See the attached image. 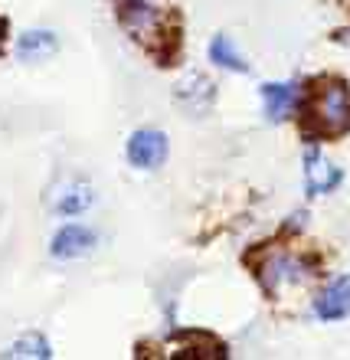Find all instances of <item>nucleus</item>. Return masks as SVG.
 Listing matches in <instances>:
<instances>
[{"instance_id":"nucleus-1","label":"nucleus","mask_w":350,"mask_h":360,"mask_svg":"<svg viewBox=\"0 0 350 360\" xmlns=\"http://www.w3.org/2000/svg\"><path fill=\"white\" fill-rule=\"evenodd\" d=\"M115 20L124 30V37L157 66H174L180 53V20L177 13L157 7L151 0H112Z\"/></svg>"},{"instance_id":"nucleus-2","label":"nucleus","mask_w":350,"mask_h":360,"mask_svg":"<svg viewBox=\"0 0 350 360\" xmlns=\"http://www.w3.org/2000/svg\"><path fill=\"white\" fill-rule=\"evenodd\" d=\"M304 141H334L350 131V89L337 76H318L298 98Z\"/></svg>"},{"instance_id":"nucleus-3","label":"nucleus","mask_w":350,"mask_h":360,"mask_svg":"<svg viewBox=\"0 0 350 360\" xmlns=\"http://www.w3.org/2000/svg\"><path fill=\"white\" fill-rule=\"evenodd\" d=\"M246 266L252 269L265 295H278L288 285H308L321 272L318 256L304 252V249L285 246V243H259L246 256Z\"/></svg>"},{"instance_id":"nucleus-4","label":"nucleus","mask_w":350,"mask_h":360,"mask_svg":"<svg viewBox=\"0 0 350 360\" xmlns=\"http://www.w3.org/2000/svg\"><path fill=\"white\" fill-rule=\"evenodd\" d=\"M161 357H193V360H216L226 357V344L207 331H177L161 344Z\"/></svg>"},{"instance_id":"nucleus-5","label":"nucleus","mask_w":350,"mask_h":360,"mask_svg":"<svg viewBox=\"0 0 350 360\" xmlns=\"http://www.w3.org/2000/svg\"><path fill=\"white\" fill-rule=\"evenodd\" d=\"M167 134L157 131V128H141V131H134L128 138V148H124V158L131 167L138 171H154V167H161L167 161Z\"/></svg>"},{"instance_id":"nucleus-6","label":"nucleus","mask_w":350,"mask_h":360,"mask_svg":"<svg viewBox=\"0 0 350 360\" xmlns=\"http://www.w3.org/2000/svg\"><path fill=\"white\" fill-rule=\"evenodd\" d=\"M92 203H95L92 187L79 177L66 180L63 187H56L49 193V210H53L56 217H79V213H86Z\"/></svg>"},{"instance_id":"nucleus-7","label":"nucleus","mask_w":350,"mask_h":360,"mask_svg":"<svg viewBox=\"0 0 350 360\" xmlns=\"http://www.w3.org/2000/svg\"><path fill=\"white\" fill-rule=\"evenodd\" d=\"M341 167H334L321 151H308L304 154V190L311 193V197H324V193H331V190L341 187Z\"/></svg>"},{"instance_id":"nucleus-8","label":"nucleus","mask_w":350,"mask_h":360,"mask_svg":"<svg viewBox=\"0 0 350 360\" xmlns=\"http://www.w3.org/2000/svg\"><path fill=\"white\" fill-rule=\"evenodd\" d=\"M92 246H95V233H92V229L79 226V223H66L63 229H56V236H53V243H49V256L69 262V259L89 256V252H92Z\"/></svg>"},{"instance_id":"nucleus-9","label":"nucleus","mask_w":350,"mask_h":360,"mask_svg":"<svg viewBox=\"0 0 350 360\" xmlns=\"http://www.w3.org/2000/svg\"><path fill=\"white\" fill-rule=\"evenodd\" d=\"M314 318H321V321H344V318H350V275L334 278L314 298Z\"/></svg>"},{"instance_id":"nucleus-10","label":"nucleus","mask_w":350,"mask_h":360,"mask_svg":"<svg viewBox=\"0 0 350 360\" xmlns=\"http://www.w3.org/2000/svg\"><path fill=\"white\" fill-rule=\"evenodd\" d=\"M213 98H216V89H213V82L203 72H190V76H183L177 82V105L187 108L190 115L209 112Z\"/></svg>"},{"instance_id":"nucleus-11","label":"nucleus","mask_w":350,"mask_h":360,"mask_svg":"<svg viewBox=\"0 0 350 360\" xmlns=\"http://www.w3.org/2000/svg\"><path fill=\"white\" fill-rule=\"evenodd\" d=\"M298 98L302 95H298V89L292 82H265L262 86V105L272 122H285L298 108Z\"/></svg>"},{"instance_id":"nucleus-12","label":"nucleus","mask_w":350,"mask_h":360,"mask_svg":"<svg viewBox=\"0 0 350 360\" xmlns=\"http://www.w3.org/2000/svg\"><path fill=\"white\" fill-rule=\"evenodd\" d=\"M56 49H59V37L53 30H27V33H20L13 53L23 63H39V59L53 56Z\"/></svg>"},{"instance_id":"nucleus-13","label":"nucleus","mask_w":350,"mask_h":360,"mask_svg":"<svg viewBox=\"0 0 350 360\" xmlns=\"http://www.w3.org/2000/svg\"><path fill=\"white\" fill-rule=\"evenodd\" d=\"M209 63H216L219 69H229V72H246L249 69V63L239 56V49L233 46V39L226 33L213 37V43H209Z\"/></svg>"},{"instance_id":"nucleus-14","label":"nucleus","mask_w":350,"mask_h":360,"mask_svg":"<svg viewBox=\"0 0 350 360\" xmlns=\"http://www.w3.org/2000/svg\"><path fill=\"white\" fill-rule=\"evenodd\" d=\"M4 357H27V360H49L53 357V347H49V341L43 338V334L30 331L23 334V338H17V341L10 344L7 351H4Z\"/></svg>"},{"instance_id":"nucleus-15","label":"nucleus","mask_w":350,"mask_h":360,"mask_svg":"<svg viewBox=\"0 0 350 360\" xmlns=\"http://www.w3.org/2000/svg\"><path fill=\"white\" fill-rule=\"evenodd\" d=\"M7 33H10V23L7 17H0V56H4V46H7Z\"/></svg>"}]
</instances>
